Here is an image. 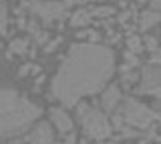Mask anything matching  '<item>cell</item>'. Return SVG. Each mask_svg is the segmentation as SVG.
<instances>
[{
	"instance_id": "obj_16",
	"label": "cell",
	"mask_w": 161,
	"mask_h": 144,
	"mask_svg": "<svg viewBox=\"0 0 161 144\" xmlns=\"http://www.w3.org/2000/svg\"><path fill=\"white\" fill-rule=\"evenodd\" d=\"M151 64H159L161 66V48H153L151 50V60H149Z\"/></svg>"
},
{
	"instance_id": "obj_2",
	"label": "cell",
	"mask_w": 161,
	"mask_h": 144,
	"mask_svg": "<svg viewBox=\"0 0 161 144\" xmlns=\"http://www.w3.org/2000/svg\"><path fill=\"white\" fill-rule=\"evenodd\" d=\"M40 116V108L14 90L0 88V138L24 132Z\"/></svg>"
},
{
	"instance_id": "obj_19",
	"label": "cell",
	"mask_w": 161,
	"mask_h": 144,
	"mask_svg": "<svg viewBox=\"0 0 161 144\" xmlns=\"http://www.w3.org/2000/svg\"><path fill=\"white\" fill-rule=\"evenodd\" d=\"M125 58H127V62H129V66H135V64H137V58H135V56H133V54H129V52H127V56H125Z\"/></svg>"
},
{
	"instance_id": "obj_1",
	"label": "cell",
	"mask_w": 161,
	"mask_h": 144,
	"mask_svg": "<svg viewBox=\"0 0 161 144\" xmlns=\"http://www.w3.org/2000/svg\"><path fill=\"white\" fill-rule=\"evenodd\" d=\"M115 54L93 42L73 44L53 80V96L67 108L77 106L89 94H97L113 76Z\"/></svg>"
},
{
	"instance_id": "obj_5",
	"label": "cell",
	"mask_w": 161,
	"mask_h": 144,
	"mask_svg": "<svg viewBox=\"0 0 161 144\" xmlns=\"http://www.w3.org/2000/svg\"><path fill=\"white\" fill-rule=\"evenodd\" d=\"M30 14L42 18L44 22L60 20L67 16V4L64 2H42V0H32L30 4Z\"/></svg>"
},
{
	"instance_id": "obj_14",
	"label": "cell",
	"mask_w": 161,
	"mask_h": 144,
	"mask_svg": "<svg viewBox=\"0 0 161 144\" xmlns=\"http://www.w3.org/2000/svg\"><path fill=\"white\" fill-rule=\"evenodd\" d=\"M8 30V10L4 4H0V34H6Z\"/></svg>"
},
{
	"instance_id": "obj_22",
	"label": "cell",
	"mask_w": 161,
	"mask_h": 144,
	"mask_svg": "<svg viewBox=\"0 0 161 144\" xmlns=\"http://www.w3.org/2000/svg\"><path fill=\"white\" fill-rule=\"evenodd\" d=\"M10 144H24V142H20V140H14V142H10Z\"/></svg>"
},
{
	"instance_id": "obj_23",
	"label": "cell",
	"mask_w": 161,
	"mask_h": 144,
	"mask_svg": "<svg viewBox=\"0 0 161 144\" xmlns=\"http://www.w3.org/2000/svg\"><path fill=\"white\" fill-rule=\"evenodd\" d=\"M77 2H85V0H77Z\"/></svg>"
},
{
	"instance_id": "obj_10",
	"label": "cell",
	"mask_w": 161,
	"mask_h": 144,
	"mask_svg": "<svg viewBox=\"0 0 161 144\" xmlns=\"http://www.w3.org/2000/svg\"><path fill=\"white\" fill-rule=\"evenodd\" d=\"M157 22H161V10H151L149 8L141 14V30H149Z\"/></svg>"
},
{
	"instance_id": "obj_17",
	"label": "cell",
	"mask_w": 161,
	"mask_h": 144,
	"mask_svg": "<svg viewBox=\"0 0 161 144\" xmlns=\"http://www.w3.org/2000/svg\"><path fill=\"white\" fill-rule=\"evenodd\" d=\"M64 144H77V134H75L73 130L69 132V138H67V142H64Z\"/></svg>"
},
{
	"instance_id": "obj_3",
	"label": "cell",
	"mask_w": 161,
	"mask_h": 144,
	"mask_svg": "<svg viewBox=\"0 0 161 144\" xmlns=\"http://www.w3.org/2000/svg\"><path fill=\"white\" fill-rule=\"evenodd\" d=\"M77 116H79L80 124H83V130L89 138L105 140V138L111 136V124L107 122V116L99 108L80 102V104H77Z\"/></svg>"
},
{
	"instance_id": "obj_11",
	"label": "cell",
	"mask_w": 161,
	"mask_h": 144,
	"mask_svg": "<svg viewBox=\"0 0 161 144\" xmlns=\"http://www.w3.org/2000/svg\"><path fill=\"white\" fill-rule=\"evenodd\" d=\"M91 18H93L91 10H79V12L73 14V18H70V24H73V26H85V24L91 22Z\"/></svg>"
},
{
	"instance_id": "obj_13",
	"label": "cell",
	"mask_w": 161,
	"mask_h": 144,
	"mask_svg": "<svg viewBox=\"0 0 161 144\" xmlns=\"http://www.w3.org/2000/svg\"><path fill=\"white\" fill-rule=\"evenodd\" d=\"M26 48H28V40H26V38H16V40L10 42V50L16 52V54H24Z\"/></svg>"
},
{
	"instance_id": "obj_18",
	"label": "cell",
	"mask_w": 161,
	"mask_h": 144,
	"mask_svg": "<svg viewBox=\"0 0 161 144\" xmlns=\"http://www.w3.org/2000/svg\"><path fill=\"white\" fill-rule=\"evenodd\" d=\"M151 2V10H161V0H149Z\"/></svg>"
},
{
	"instance_id": "obj_15",
	"label": "cell",
	"mask_w": 161,
	"mask_h": 144,
	"mask_svg": "<svg viewBox=\"0 0 161 144\" xmlns=\"http://www.w3.org/2000/svg\"><path fill=\"white\" fill-rule=\"evenodd\" d=\"M115 10L111 6H101V8H95V10H91V14L93 16H99V18H103V16H111Z\"/></svg>"
},
{
	"instance_id": "obj_7",
	"label": "cell",
	"mask_w": 161,
	"mask_h": 144,
	"mask_svg": "<svg viewBox=\"0 0 161 144\" xmlns=\"http://www.w3.org/2000/svg\"><path fill=\"white\" fill-rule=\"evenodd\" d=\"M28 142L30 144H53V132H50L47 122H40L30 130L28 134Z\"/></svg>"
},
{
	"instance_id": "obj_8",
	"label": "cell",
	"mask_w": 161,
	"mask_h": 144,
	"mask_svg": "<svg viewBox=\"0 0 161 144\" xmlns=\"http://www.w3.org/2000/svg\"><path fill=\"white\" fill-rule=\"evenodd\" d=\"M50 120H53V124L57 126V130L60 134H69L73 130V120H70V116L64 110H60V108H53V110H50Z\"/></svg>"
},
{
	"instance_id": "obj_21",
	"label": "cell",
	"mask_w": 161,
	"mask_h": 144,
	"mask_svg": "<svg viewBox=\"0 0 161 144\" xmlns=\"http://www.w3.org/2000/svg\"><path fill=\"white\" fill-rule=\"evenodd\" d=\"M137 46H139V40H137V38H131V48L137 50Z\"/></svg>"
},
{
	"instance_id": "obj_20",
	"label": "cell",
	"mask_w": 161,
	"mask_h": 144,
	"mask_svg": "<svg viewBox=\"0 0 161 144\" xmlns=\"http://www.w3.org/2000/svg\"><path fill=\"white\" fill-rule=\"evenodd\" d=\"M57 44H58V40H53V42H50V44H48L47 48H44V50H47V52H50V50H54V46H57Z\"/></svg>"
},
{
	"instance_id": "obj_9",
	"label": "cell",
	"mask_w": 161,
	"mask_h": 144,
	"mask_svg": "<svg viewBox=\"0 0 161 144\" xmlns=\"http://www.w3.org/2000/svg\"><path fill=\"white\" fill-rule=\"evenodd\" d=\"M119 100H121V90H119V86H109L107 90L103 92L101 104H103V108H105L107 112H113L115 108H117Z\"/></svg>"
},
{
	"instance_id": "obj_25",
	"label": "cell",
	"mask_w": 161,
	"mask_h": 144,
	"mask_svg": "<svg viewBox=\"0 0 161 144\" xmlns=\"http://www.w3.org/2000/svg\"><path fill=\"white\" fill-rule=\"evenodd\" d=\"M0 4H2V0H0Z\"/></svg>"
},
{
	"instance_id": "obj_6",
	"label": "cell",
	"mask_w": 161,
	"mask_h": 144,
	"mask_svg": "<svg viewBox=\"0 0 161 144\" xmlns=\"http://www.w3.org/2000/svg\"><path fill=\"white\" fill-rule=\"evenodd\" d=\"M141 94H149V96L161 98V66L159 64H147L141 74Z\"/></svg>"
},
{
	"instance_id": "obj_4",
	"label": "cell",
	"mask_w": 161,
	"mask_h": 144,
	"mask_svg": "<svg viewBox=\"0 0 161 144\" xmlns=\"http://www.w3.org/2000/svg\"><path fill=\"white\" fill-rule=\"evenodd\" d=\"M119 112L125 122L131 124V126H137V128H147L155 120V112H151V108L137 102L135 98H127Z\"/></svg>"
},
{
	"instance_id": "obj_12",
	"label": "cell",
	"mask_w": 161,
	"mask_h": 144,
	"mask_svg": "<svg viewBox=\"0 0 161 144\" xmlns=\"http://www.w3.org/2000/svg\"><path fill=\"white\" fill-rule=\"evenodd\" d=\"M26 28H28V32L32 34V36L36 38L38 42H42L44 38H47V34H42V30H40V26H38V22L34 20V18H32V20H30V22L26 24Z\"/></svg>"
},
{
	"instance_id": "obj_24",
	"label": "cell",
	"mask_w": 161,
	"mask_h": 144,
	"mask_svg": "<svg viewBox=\"0 0 161 144\" xmlns=\"http://www.w3.org/2000/svg\"><path fill=\"white\" fill-rule=\"evenodd\" d=\"M139 2H145V0H139Z\"/></svg>"
}]
</instances>
